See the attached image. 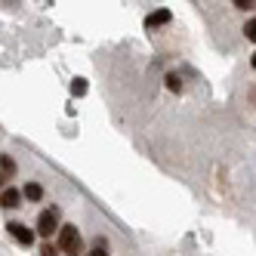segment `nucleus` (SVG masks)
I'll return each mask as SVG.
<instances>
[{
  "label": "nucleus",
  "instance_id": "obj_8",
  "mask_svg": "<svg viewBox=\"0 0 256 256\" xmlns=\"http://www.w3.org/2000/svg\"><path fill=\"white\" fill-rule=\"evenodd\" d=\"M86 80L84 78H74V80H71V96H86Z\"/></svg>",
  "mask_w": 256,
  "mask_h": 256
},
{
  "label": "nucleus",
  "instance_id": "obj_2",
  "mask_svg": "<svg viewBox=\"0 0 256 256\" xmlns=\"http://www.w3.org/2000/svg\"><path fill=\"white\" fill-rule=\"evenodd\" d=\"M56 232H59V210L50 207V210H44V213L38 216V234L50 238V234H56Z\"/></svg>",
  "mask_w": 256,
  "mask_h": 256
},
{
  "label": "nucleus",
  "instance_id": "obj_15",
  "mask_svg": "<svg viewBox=\"0 0 256 256\" xmlns=\"http://www.w3.org/2000/svg\"><path fill=\"white\" fill-rule=\"evenodd\" d=\"M0 186H4V176H0Z\"/></svg>",
  "mask_w": 256,
  "mask_h": 256
},
{
  "label": "nucleus",
  "instance_id": "obj_1",
  "mask_svg": "<svg viewBox=\"0 0 256 256\" xmlns=\"http://www.w3.org/2000/svg\"><path fill=\"white\" fill-rule=\"evenodd\" d=\"M59 253H68V256H80L84 253L80 232L74 226H59Z\"/></svg>",
  "mask_w": 256,
  "mask_h": 256
},
{
  "label": "nucleus",
  "instance_id": "obj_5",
  "mask_svg": "<svg viewBox=\"0 0 256 256\" xmlns=\"http://www.w3.org/2000/svg\"><path fill=\"white\" fill-rule=\"evenodd\" d=\"M19 204H22V192H19V188L6 186L4 192H0V207H10V210H12V207H19Z\"/></svg>",
  "mask_w": 256,
  "mask_h": 256
},
{
  "label": "nucleus",
  "instance_id": "obj_14",
  "mask_svg": "<svg viewBox=\"0 0 256 256\" xmlns=\"http://www.w3.org/2000/svg\"><path fill=\"white\" fill-rule=\"evenodd\" d=\"M250 65H253V68H256V52H253V56H250Z\"/></svg>",
  "mask_w": 256,
  "mask_h": 256
},
{
  "label": "nucleus",
  "instance_id": "obj_11",
  "mask_svg": "<svg viewBox=\"0 0 256 256\" xmlns=\"http://www.w3.org/2000/svg\"><path fill=\"white\" fill-rule=\"evenodd\" d=\"M40 256H59V247H52V244L46 241V244L40 247Z\"/></svg>",
  "mask_w": 256,
  "mask_h": 256
},
{
  "label": "nucleus",
  "instance_id": "obj_12",
  "mask_svg": "<svg viewBox=\"0 0 256 256\" xmlns=\"http://www.w3.org/2000/svg\"><path fill=\"white\" fill-rule=\"evenodd\" d=\"M238 10H256V0H234Z\"/></svg>",
  "mask_w": 256,
  "mask_h": 256
},
{
  "label": "nucleus",
  "instance_id": "obj_10",
  "mask_svg": "<svg viewBox=\"0 0 256 256\" xmlns=\"http://www.w3.org/2000/svg\"><path fill=\"white\" fill-rule=\"evenodd\" d=\"M167 90H173V93H179V90H182V84H179L176 74H167Z\"/></svg>",
  "mask_w": 256,
  "mask_h": 256
},
{
  "label": "nucleus",
  "instance_id": "obj_9",
  "mask_svg": "<svg viewBox=\"0 0 256 256\" xmlns=\"http://www.w3.org/2000/svg\"><path fill=\"white\" fill-rule=\"evenodd\" d=\"M244 34H247V40H253V44H256V19H250V22L244 25Z\"/></svg>",
  "mask_w": 256,
  "mask_h": 256
},
{
  "label": "nucleus",
  "instance_id": "obj_3",
  "mask_svg": "<svg viewBox=\"0 0 256 256\" xmlns=\"http://www.w3.org/2000/svg\"><path fill=\"white\" fill-rule=\"evenodd\" d=\"M6 232H10L19 244H25V247H28V244H34V232H31L25 222H10V226H6Z\"/></svg>",
  "mask_w": 256,
  "mask_h": 256
},
{
  "label": "nucleus",
  "instance_id": "obj_6",
  "mask_svg": "<svg viewBox=\"0 0 256 256\" xmlns=\"http://www.w3.org/2000/svg\"><path fill=\"white\" fill-rule=\"evenodd\" d=\"M22 198H28V200H44V186H40V182H28L25 192H22Z\"/></svg>",
  "mask_w": 256,
  "mask_h": 256
},
{
  "label": "nucleus",
  "instance_id": "obj_4",
  "mask_svg": "<svg viewBox=\"0 0 256 256\" xmlns=\"http://www.w3.org/2000/svg\"><path fill=\"white\" fill-rule=\"evenodd\" d=\"M170 22H173V12L170 10H154L148 19H145V28L154 31V28H164V25H170Z\"/></svg>",
  "mask_w": 256,
  "mask_h": 256
},
{
  "label": "nucleus",
  "instance_id": "obj_7",
  "mask_svg": "<svg viewBox=\"0 0 256 256\" xmlns=\"http://www.w3.org/2000/svg\"><path fill=\"white\" fill-rule=\"evenodd\" d=\"M0 170H4V176H16V160L10 154H0Z\"/></svg>",
  "mask_w": 256,
  "mask_h": 256
},
{
  "label": "nucleus",
  "instance_id": "obj_13",
  "mask_svg": "<svg viewBox=\"0 0 256 256\" xmlns=\"http://www.w3.org/2000/svg\"><path fill=\"white\" fill-rule=\"evenodd\" d=\"M86 256H108V250L105 247H93V253H86Z\"/></svg>",
  "mask_w": 256,
  "mask_h": 256
}]
</instances>
